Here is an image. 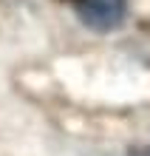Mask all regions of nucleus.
<instances>
[{"instance_id":"f257e3e1","label":"nucleus","mask_w":150,"mask_h":156,"mask_svg":"<svg viewBox=\"0 0 150 156\" xmlns=\"http://www.w3.org/2000/svg\"><path fill=\"white\" fill-rule=\"evenodd\" d=\"M79 23L96 34L116 31L127 17V0H74Z\"/></svg>"}]
</instances>
